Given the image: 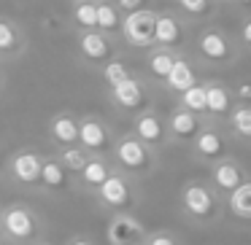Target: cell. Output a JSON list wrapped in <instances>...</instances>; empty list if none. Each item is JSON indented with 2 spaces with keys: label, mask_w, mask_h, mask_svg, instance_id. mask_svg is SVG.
Wrapping results in <instances>:
<instances>
[{
  "label": "cell",
  "mask_w": 251,
  "mask_h": 245,
  "mask_svg": "<svg viewBox=\"0 0 251 245\" xmlns=\"http://www.w3.org/2000/svg\"><path fill=\"white\" fill-rule=\"evenodd\" d=\"M35 245H51V243H46V240H38V243H35Z\"/></svg>",
  "instance_id": "ab89813d"
},
{
  "label": "cell",
  "mask_w": 251,
  "mask_h": 245,
  "mask_svg": "<svg viewBox=\"0 0 251 245\" xmlns=\"http://www.w3.org/2000/svg\"><path fill=\"white\" fill-rule=\"evenodd\" d=\"M116 8L122 14H135V11H146V8H154V0H114Z\"/></svg>",
  "instance_id": "836d02e7"
},
{
  "label": "cell",
  "mask_w": 251,
  "mask_h": 245,
  "mask_svg": "<svg viewBox=\"0 0 251 245\" xmlns=\"http://www.w3.org/2000/svg\"><path fill=\"white\" fill-rule=\"evenodd\" d=\"M205 84V97H208V121H227L229 111L235 108V97H232V87L219 78H208Z\"/></svg>",
  "instance_id": "ac0fdd59"
},
{
  "label": "cell",
  "mask_w": 251,
  "mask_h": 245,
  "mask_svg": "<svg viewBox=\"0 0 251 245\" xmlns=\"http://www.w3.org/2000/svg\"><path fill=\"white\" fill-rule=\"evenodd\" d=\"M195 84H200V76H197L195 60L184 51V54L176 60V65H173V70L168 73V78L162 81V87H165V92H170L173 97H178V94H184L186 89H192Z\"/></svg>",
  "instance_id": "ffe728a7"
},
{
  "label": "cell",
  "mask_w": 251,
  "mask_h": 245,
  "mask_svg": "<svg viewBox=\"0 0 251 245\" xmlns=\"http://www.w3.org/2000/svg\"><path fill=\"white\" fill-rule=\"evenodd\" d=\"M0 221H3V205H0Z\"/></svg>",
  "instance_id": "60d3db41"
},
{
  "label": "cell",
  "mask_w": 251,
  "mask_h": 245,
  "mask_svg": "<svg viewBox=\"0 0 251 245\" xmlns=\"http://www.w3.org/2000/svg\"><path fill=\"white\" fill-rule=\"evenodd\" d=\"M229 6H232L235 11H240V17L251 14V0H229Z\"/></svg>",
  "instance_id": "d590c367"
},
{
  "label": "cell",
  "mask_w": 251,
  "mask_h": 245,
  "mask_svg": "<svg viewBox=\"0 0 251 245\" xmlns=\"http://www.w3.org/2000/svg\"><path fill=\"white\" fill-rule=\"evenodd\" d=\"M44 232L41 216L25 202H11L3 207V221H0V237L8 245H35Z\"/></svg>",
  "instance_id": "277c9868"
},
{
  "label": "cell",
  "mask_w": 251,
  "mask_h": 245,
  "mask_svg": "<svg viewBox=\"0 0 251 245\" xmlns=\"http://www.w3.org/2000/svg\"><path fill=\"white\" fill-rule=\"evenodd\" d=\"M116 132L103 116L87 113L78 116V146H84L92 156H108L114 148Z\"/></svg>",
  "instance_id": "8fae6325"
},
{
  "label": "cell",
  "mask_w": 251,
  "mask_h": 245,
  "mask_svg": "<svg viewBox=\"0 0 251 245\" xmlns=\"http://www.w3.org/2000/svg\"><path fill=\"white\" fill-rule=\"evenodd\" d=\"M65 245H95V243H92L89 237H81V234H78V237H71Z\"/></svg>",
  "instance_id": "8d00e7d4"
},
{
  "label": "cell",
  "mask_w": 251,
  "mask_h": 245,
  "mask_svg": "<svg viewBox=\"0 0 251 245\" xmlns=\"http://www.w3.org/2000/svg\"><path fill=\"white\" fill-rule=\"evenodd\" d=\"M130 132L138 137L141 143H146L149 148L162 154L165 148H170V135H168V124H165V116L157 108H146L138 116H132V127Z\"/></svg>",
  "instance_id": "4fadbf2b"
},
{
  "label": "cell",
  "mask_w": 251,
  "mask_h": 245,
  "mask_svg": "<svg viewBox=\"0 0 251 245\" xmlns=\"http://www.w3.org/2000/svg\"><path fill=\"white\" fill-rule=\"evenodd\" d=\"M208 119L192 113V111L181 108V105H173L170 113L165 116V124H168V135H170V146H186L197 137V132L202 130Z\"/></svg>",
  "instance_id": "2e32d148"
},
{
  "label": "cell",
  "mask_w": 251,
  "mask_h": 245,
  "mask_svg": "<svg viewBox=\"0 0 251 245\" xmlns=\"http://www.w3.org/2000/svg\"><path fill=\"white\" fill-rule=\"evenodd\" d=\"M92 197L105 213H135V207L143 200L141 189H138V180L125 175V173H119L116 167L108 175V180Z\"/></svg>",
  "instance_id": "5b68a950"
},
{
  "label": "cell",
  "mask_w": 251,
  "mask_h": 245,
  "mask_svg": "<svg viewBox=\"0 0 251 245\" xmlns=\"http://www.w3.org/2000/svg\"><path fill=\"white\" fill-rule=\"evenodd\" d=\"M3 164H6V159H3V151H0V173H3Z\"/></svg>",
  "instance_id": "f35d334b"
},
{
  "label": "cell",
  "mask_w": 251,
  "mask_h": 245,
  "mask_svg": "<svg viewBox=\"0 0 251 245\" xmlns=\"http://www.w3.org/2000/svg\"><path fill=\"white\" fill-rule=\"evenodd\" d=\"M108 159L119 173L135 178L138 183L146 180V178H151V175L157 173V167H159V151H154V148L146 146V143H141L132 132L116 135Z\"/></svg>",
  "instance_id": "3957f363"
},
{
  "label": "cell",
  "mask_w": 251,
  "mask_h": 245,
  "mask_svg": "<svg viewBox=\"0 0 251 245\" xmlns=\"http://www.w3.org/2000/svg\"><path fill=\"white\" fill-rule=\"evenodd\" d=\"M6 89V73H3V65H0V92Z\"/></svg>",
  "instance_id": "74e56055"
},
{
  "label": "cell",
  "mask_w": 251,
  "mask_h": 245,
  "mask_svg": "<svg viewBox=\"0 0 251 245\" xmlns=\"http://www.w3.org/2000/svg\"><path fill=\"white\" fill-rule=\"evenodd\" d=\"M224 127L229 130L232 140H243V143H251V105H243V103H235V108L229 111Z\"/></svg>",
  "instance_id": "484cf974"
},
{
  "label": "cell",
  "mask_w": 251,
  "mask_h": 245,
  "mask_svg": "<svg viewBox=\"0 0 251 245\" xmlns=\"http://www.w3.org/2000/svg\"><path fill=\"white\" fill-rule=\"evenodd\" d=\"M227 213L238 221L251 223V178L227 197Z\"/></svg>",
  "instance_id": "83f0119b"
},
{
  "label": "cell",
  "mask_w": 251,
  "mask_h": 245,
  "mask_svg": "<svg viewBox=\"0 0 251 245\" xmlns=\"http://www.w3.org/2000/svg\"><path fill=\"white\" fill-rule=\"evenodd\" d=\"M229 146H232V135L222 121H205L197 137L189 143V159L202 167H211L219 159L229 156Z\"/></svg>",
  "instance_id": "8992f818"
},
{
  "label": "cell",
  "mask_w": 251,
  "mask_h": 245,
  "mask_svg": "<svg viewBox=\"0 0 251 245\" xmlns=\"http://www.w3.org/2000/svg\"><path fill=\"white\" fill-rule=\"evenodd\" d=\"M54 156L60 159V164L73 175V180H76L78 173L87 167V162H89V156H92V154H89L84 146H68V148H57Z\"/></svg>",
  "instance_id": "f1b7e54d"
},
{
  "label": "cell",
  "mask_w": 251,
  "mask_h": 245,
  "mask_svg": "<svg viewBox=\"0 0 251 245\" xmlns=\"http://www.w3.org/2000/svg\"><path fill=\"white\" fill-rule=\"evenodd\" d=\"M192 44V60L205 67H235L243 57V49L235 41V33L219 24H202Z\"/></svg>",
  "instance_id": "7a4b0ae2"
},
{
  "label": "cell",
  "mask_w": 251,
  "mask_h": 245,
  "mask_svg": "<svg viewBox=\"0 0 251 245\" xmlns=\"http://www.w3.org/2000/svg\"><path fill=\"white\" fill-rule=\"evenodd\" d=\"M98 73H100V78H103V84H105V87H108V89H114V87H119L122 81H127V78H130L135 70H132V67L127 65L125 60L114 57V60H111V62H105V65L100 67Z\"/></svg>",
  "instance_id": "4dcf8cb0"
},
{
  "label": "cell",
  "mask_w": 251,
  "mask_h": 245,
  "mask_svg": "<svg viewBox=\"0 0 251 245\" xmlns=\"http://www.w3.org/2000/svg\"><path fill=\"white\" fill-rule=\"evenodd\" d=\"M71 24L76 33L98 30V0H73L71 3Z\"/></svg>",
  "instance_id": "d4e9b609"
},
{
  "label": "cell",
  "mask_w": 251,
  "mask_h": 245,
  "mask_svg": "<svg viewBox=\"0 0 251 245\" xmlns=\"http://www.w3.org/2000/svg\"><path fill=\"white\" fill-rule=\"evenodd\" d=\"M232 97H235V103L251 105V81H238V84H232Z\"/></svg>",
  "instance_id": "e575fe53"
},
{
  "label": "cell",
  "mask_w": 251,
  "mask_h": 245,
  "mask_svg": "<svg viewBox=\"0 0 251 245\" xmlns=\"http://www.w3.org/2000/svg\"><path fill=\"white\" fill-rule=\"evenodd\" d=\"M154 46L173 49V51H181V54L189 49V22H186L176 8H157Z\"/></svg>",
  "instance_id": "9c48e42d"
},
{
  "label": "cell",
  "mask_w": 251,
  "mask_h": 245,
  "mask_svg": "<svg viewBox=\"0 0 251 245\" xmlns=\"http://www.w3.org/2000/svg\"><path fill=\"white\" fill-rule=\"evenodd\" d=\"M154 22H157V8L127 14L125 22H122L119 41L130 49H141V51L154 49Z\"/></svg>",
  "instance_id": "5bb4252c"
},
{
  "label": "cell",
  "mask_w": 251,
  "mask_h": 245,
  "mask_svg": "<svg viewBox=\"0 0 251 245\" xmlns=\"http://www.w3.org/2000/svg\"><path fill=\"white\" fill-rule=\"evenodd\" d=\"M143 245H184V240H181L173 229H149Z\"/></svg>",
  "instance_id": "1f68e13d"
},
{
  "label": "cell",
  "mask_w": 251,
  "mask_h": 245,
  "mask_svg": "<svg viewBox=\"0 0 251 245\" xmlns=\"http://www.w3.org/2000/svg\"><path fill=\"white\" fill-rule=\"evenodd\" d=\"M46 137L57 148L78 146V116L71 111H60L46 121Z\"/></svg>",
  "instance_id": "d6986e66"
},
{
  "label": "cell",
  "mask_w": 251,
  "mask_h": 245,
  "mask_svg": "<svg viewBox=\"0 0 251 245\" xmlns=\"http://www.w3.org/2000/svg\"><path fill=\"white\" fill-rule=\"evenodd\" d=\"M108 103L125 116H138L141 111L151 108V87H149L146 76L132 73L119 87L108 89Z\"/></svg>",
  "instance_id": "52a82bcc"
},
{
  "label": "cell",
  "mask_w": 251,
  "mask_h": 245,
  "mask_svg": "<svg viewBox=\"0 0 251 245\" xmlns=\"http://www.w3.org/2000/svg\"><path fill=\"white\" fill-rule=\"evenodd\" d=\"M178 210L192 226L211 229L227 216V200L219 197L205 178H189L181 183Z\"/></svg>",
  "instance_id": "6da1fadb"
},
{
  "label": "cell",
  "mask_w": 251,
  "mask_h": 245,
  "mask_svg": "<svg viewBox=\"0 0 251 245\" xmlns=\"http://www.w3.org/2000/svg\"><path fill=\"white\" fill-rule=\"evenodd\" d=\"M41 167L44 154L35 148H17L3 164V173L14 186H22L27 191H41Z\"/></svg>",
  "instance_id": "ba28073f"
},
{
  "label": "cell",
  "mask_w": 251,
  "mask_h": 245,
  "mask_svg": "<svg viewBox=\"0 0 251 245\" xmlns=\"http://www.w3.org/2000/svg\"><path fill=\"white\" fill-rule=\"evenodd\" d=\"M235 41H238V46L243 51H249L251 54V14H246V17L238 19V30H235Z\"/></svg>",
  "instance_id": "d6a6232c"
},
{
  "label": "cell",
  "mask_w": 251,
  "mask_h": 245,
  "mask_svg": "<svg viewBox=\"0 0 251 245\" xmlns=\"http://www.w3.org/2000/svg\"><path fill=\"white\" fill-rule=\"evenodd\" d=\"M249 178H251V173L246 170V164L240 162L238 156H232V154L219 159L216 164H211V167H208V175H205L211 189L216 191L219 197H224V200H227L238 186H243Z\"/></svg>",
  "instance_id": "7c38bea8"
},
{
  "label": "cell",
  "mask_w": 251,
  "mask_h": 245,
  "mask_svg": "<svg viewBox=\"0 0 251 245\" xmlns=\"http://www.w3.org/2000/svg\"><path fill=\"white\" fill-rule=\"evenodd\" d=\"M176 105H181V108L192 111V113L202 116V119H208V97H205V84H195L192 89H186L184 94H178L176 97Z\"/></svg>",
  "instance_id": "f546056e"
},
{
  "label": "cell",
  "mask_w": 251,
  "mask_h": 245,
  "mask_svg": "<svg viewBox=\"0 0 251 245\" xmlns=\"http://www.w3.org/2000/svg\"><path fill=\"white\" fill-rule=\"evenodd\" d=\"M146 223L135 213H111L105 223V240L108 245H143L146 243Z\"/></svg>",
  "instance_id": "9a60e30c"
},
{
  "label": "cell",
  "mask_w": 251,
  "mask_h": 245,
  "mask_svg": "<svg viewBox=\"0 0 251 245\" xmlns=\"http://www.w3.org/2000/svg\"><path fill=\"white\" fill-rule=\"evenodd\" d=\"M122 22H125V14L116 8L114 0H98V30L111 38H119L122 33Z\"/></svg>",
  "instance_id": "4316f807"
},
{
  "label": "cell",
  "mask_w": 251,
  "mask_h": 245,
  "mask_svg": "<svg viewBox=\"0 0 251 245\" xmlns=\"http://www.w3.org/2000/svg\"><path fill=\"white\" fill-rule=\"evenodd\" d=\"M111 173H114V164H111L108 156H89L87 167L78 173V178L73 180V186H78V189L87 191V194H95V191L108 180Z\"/></svg>",
  "instance_id": "7402d4cb"
},
{
  "label": "cell",
  "mask_w": 251,
  "mask_h": 245,
  "mask_svg": "<svg viewBox=\"0 0 251 245\" xmlns=\"http://www.w3.org/2000/svg\"><path fill=\"white\" fill-rule=\"evenodd\" d=\"M176 11L186 19V22H211L216 17L222 0H173Z\"/></svg>",
  "instance_id": "cb8c5ba5"
},
{
  "label": "cell",
  "mask_w": 251,
  "mask_h": 245,
  "mask_svg": "<svg viewBox=\"0 0 251 245\" xmlns=\"http://www.w3.org/2000/svg\"><path fill=\"white\" fill-rule=\"evenodd\" d=\"M222 3H229V0H222Z\"/></svg>",
  "instance_id": "b9f144b4"
},
{
  "label": "cell",
  "mask_w": 251,
  "mask_h": 245,
  "mask_svg": "<svg viewBox=\"0 0 251 245\" xmlns=\"http://www.w3.org/2000/svg\"><path fill=\"white\" fill-rule=\"evenodd\" d=\"M71 3H73V0H71Z\"/></svg>",
  "instance_id": "7bdbcfd3"
},
{
  "label": "cell",
  "mask_w": 251,
  "mask_h": 245,
  "mask_svg": "<svg viewBox=\"0 0 251 245\" xmlns=\"http://www.w3.org/2000/svg\"><path fill=\"white\" fill-rule=\"evenodd\" d=\"M76 54L84 65L100 67L105 62H111L114 57H119V38H111V35L100 33V30H87V33L76 35Z\"/></svg>",
  "instance_id": "30bf717a"
},
{
  "label": "cell",
  "mask_w": 251,
  "mask_h": 245,
  "mask_svg": "<svg viewBox=\"0 0 251 245\" xmlns=\"http://www.w3.org/2000/svg\"><path fill=\"white\" fill-rule=\"evenodd\" d=\"M73 189V175L60 164L54 154H44V167H41V191L46 194H65Z\"/></svg>",
  "instance_id": "44dd1931"
},
{
  "label": "cell",
  "mask_w": 251,
  "mask_h": 245,
  "mask_svg": "<svg viewBox=\"0 0 251 245\" xmlns=\"http://www.w3.org/2000/svg\"><path fill=\"white\" fill-rule=\"evenodd\" d=\"M30 41L25 27L17 22L14 17L0 14V65L3 62H14L27 51Z\"/></svg>",
  "instance_id": "e0dca14e"
},
{
  "label": "cell",
  "mask_w": 251,
  "mask_h": 245,
  "mask_svg": "<svg viewBox=\"0 0 251 245\" xmlns=\"http://www.w3.org/2000/svg\"><path fill=\"white\" fill-rule=\"evenodd\" d=\"M181 57V51H173V49H162V46H154V49L146 51L143 57V65H146V81H154V84H162L168 78V73L173 70L176 60Z\"/></svg>",
  "instance_id": "603a6c76"
}]
</instances>
